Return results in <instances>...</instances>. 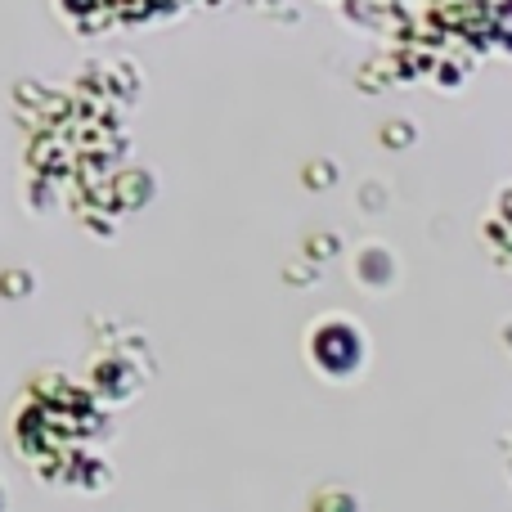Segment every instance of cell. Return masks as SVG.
<instances>
[{
    "mask_svg": "<svg viewBox=\"0 0 512 512\" xmlns=\"http://www.w3.org/2000/svg\"><path fill=\"white\" fill-rule=\"evenodd\" d=\"M306 355L324 378H355L360 364H364V355H369V346H364V328L346 315L315 319L310 333H306Z\"/></svg>",
    "mask_w": 512,
    "mask_h": 512,
    "instance_id": "6da1fadb",
    "label": "cell"
},
{
    "mask_svg": "<svg viewBox=\"0 0 512 512\" xmlns=\"http://www.w3.org/2000/svg\"><path fill=\"white\" fill-rule=\"evenodd\" d=\"M355 279H360L369 292L391 288V283H396V256H391V248H382V243H364V248L355 252Z\"/></svg>",
    "mask_w": 512,
    "mask_h": 512,
    "instance_id": "7a4b0ae2",
    "label": "cell"
}]
</instances>
